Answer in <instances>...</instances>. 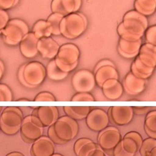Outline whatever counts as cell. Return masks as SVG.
<instances>
[{
    "label": "cell",
    "instance_id": "obj_1",
    "mask_svg": "<svg viewBox=\"0 0 156 156\" xmlns=\"http://www.w3.org/2000/svg\"><path fill=\"white\" fill-rule=\"evenodd\" d=\"M148 27L147 16L135 10H130L124 15L122 22L117 27V33L119 38L126 40L138 41L142 39Z\"/></svg>",
    "mask_w": 156,
    "mask_h": 156
},
{
    "label": "cell",
    "instance_id": "obj_2",
    "mask_svg": "<svg viewBox=\"0 0 156 156\" xmlns=\"http://www.w3.org/2000/svg\"><path fill=\"white\" fill-rule=\"evenodd\" d=\"M46 76V67L37 61L28 62L24 64L21 66L18 73V78L21 84L31 89L41 86Z\"/></svg>",
    "mask_w": 156,
    "mask_h": 156
},
{
    "label": "cell",
    "instance_id": "obj_3",
    "mask_svg": "<svg viewBox=\"0 0 156 156\" xmlns=\"http://www.w3.org/2000/svg\"><path fill=\"white\" fill-rule=\"evenodd\" d=\"M87 28V19L80 13H73L64 16L60 23V31L64 37L75 39L81 36Z\"/></svg>",
    "mask_w": 156,
    "mask_h": 156
},
{
    "label": "cell",
    "instance_id": "obj_4",
    "mask_svg": "<svg viewBox=\"0 0 156 156\" xmlns=\"http://www.w3.org/2000/svg\"><path fill=\"white\" fill-rule=\"evenodd\" d=\"M80 55V49L76 45L66 43L60 46L55 60L61 71L70 73L77 67Z\"/></svg>",
    "mask_w": 156,
    "mask_h": 156
},
{
    "label": "cell",
    "instance_id": "obj_5",
    "mask_svg": "<svg viewBox=\"0 0 156 156\" xmlns=\"http://www.w3.org/2000/svg\"><path fill=\"white\" fill-rule=\"evenodd\" d=\"M23 119V113L18 107L3 108L0 116L1 131L7 135H15L20 131Z\"/></svg>",
    "mask_w": 156,
    "mask_h": 156
},
{
    "label": "cell",
    "instance_id": "obj_6",
    "mask_svg": "<svg viewBox=\"0 0 156 156\" xmlns=\"http://www.w3.org/2000/svg\"><path fill=\"white\" fill-rule=\"evenodd\" d=\"M29 32L28 24L20 19H10L2 31L3 41L9 45H19L25 35Z\"/></svg>",
    "mask_w": 156,
    "mask_h": 156
},
{
    "label": "cell",
    "instance_id": "obj_7",
    "mask_svg": "<svg viewBox=\"0 0 156 156\" xmlns=\"http://www.w3.org/2000/svg\"><path fill=\"white\" fill-rule=\"evenodd\" d=\"M44 128L41 121L34 115H29L22 121L20 135L23 142L33 143L44 134Z\"/></svg>",
    "mask_w": 156,
    "mask_h": 156
},
{
    "label": "cell",
    "instance_id": "obj_8",
    "mask_svg": "<svg viewBox=\"0 0 156 156\" xmlns=\"http://www.w3.org/2000/svg\"><path fill=\"white\" fill-rule=\"evenodd\" d=\"M53 125L58 137L65 143L73 140L79 131V125L76 121L67 115L59 117Z\"/></svg>",
    "mask_w": 156,
    "mask_h": 156
},
{
    "label": "cell",
    "instance_id": "obj_9",
    "mask_svg": "<svg viewBox=\"0 0 156 156\" xmlns=\"http://www.w3.org/2000/svg\"><path fill=\"white\" fill-rule=\"evenodd\" d=\"M122 139L120 131L116 127L108 126L99 132L97 142L107 155L112 156L114 148Z\"/></svg>",
    "mask_w": 156,
    "mask_h": 156
},
{
    "label": "cell",
    "instance_id": "obj_10",
    "mask_svg": "<svg viewBox=\"0 0 156 156\" xmlns=\"http://www.w3.org/2000/svg\"><path fill=\"white\" fill-rule=\"evenodd\" d=\"M72 87L76 92H90L95 88L94 73L87 69H80L75 72L71 78Z\"/></svg>",
    "mask_w": 156,
    "mask_h": 156
},
{
    "label": "cell",
    "instance_id": "obj_11",
    "mask_svg": "<svg viewBox=\"0 0 156 156\" xmlns=\"http://www.w3.org/2000/svg\"><path fill=\"white\" fill-rule=\"evenodd\" d=\"M87 126L94 131H98L109 126V117L108 113L101 108H94L90 110L85 119Z\"/></svg>",
    "mask_w": 156,
    "mask_h": 156
},
{
    "label": "cell",
    "instance_id": "obj_12",
    "mask_svg": "<svg viewBox=\"0 0 156 156\" xmlns=\"http://www.w3.org/2000/svg\"><path fill=\"white\" fill-rule=\"evenodd\" d=\"M109 117L115 125L122 126L129 124L134 117L133 107L112 106L109 109Z\"/></svg>",
    "mask_w": 156,
    "mask_h": 156
},
{
    "label": "cell",
    "instance_id": "obj_13",
    "mask_svg": "<svg viewBox=\"0 0 156 156\" xmlns=\"http://www.w3.org/2000/svg\"><path fill=\"white\" fill-rule=\"evenodd\" d=\"M147 86V79H143L136 76L130 71L122 81L124 91L131 96H136L145 91Z\"/></svg>",
    "mask_w": 156,
    "mask_h": 156
},
{
    "label": "cell",
    "instance_id": "obj_14",
    "mask_svg": "<svg viewBox=\"0 0 156 156\" xmlns=\"http://www.w3.org/2000/svg\"><path fill=\"white\" fill-rule=\"evenodd\" d=\"M32 115L41 121L44 128L54 125L59 119V112L56 106H39L34 108Z\"/></svg>",
    "mask_w": 156,
    "mask_h": 156
},
{
    "label": "cell",
    "instance_id": "obj_15",
    "mask_svg": "<svg viewBox=\"0 0 156 156\" xmlns=\"http://www.w3.org/2000/svg\"><path fill=\"white\" fill-rule=\"evenodd\" d=\"M140 146L136 140L126 134L114 148L112 156H135L139 151Z\"/></svg>",
    "mask_w": 156,
    "mask_h": 156
},
{
    "label": "cell",
    "instance_id": "obj_16",
    "mask_svg": "<svg viewBox=\"0 0 156 156\" xmlns=\"http://www.w3.org/2000/svg\"><path fill=\"white\" fill-rule=\"evenodd\" d=\"M37 48L41 57L47 59H54L56 57L60 48V45L51 36L39 39Z\"/></svg>",
    "mask_w": 156,
    "mask_h": 156
},
{
    "label": "cell",
    "instance_id": "obj_17",
    "mask_svg": "<svg viewBox=\"0 0 156 156\" xmlns=\"http://www.w3.org/2000/svg\"><path fill=\"white\" fill-rule=\"evenodd\" d=\"M55 144L48 136L42 135L34 142L31 147L30 153L31 156H51L55 154Z\"/></svg>",
    "mask_w": 156,
    "mask_h": 156
},
{
    "label": "cell",
    "instance_id": "obj_18",
    "mask_svg": "<svg viewBox=\"0 0 156 156\" xmlns=\"http://www.w3.org/2000/svg\"><path fill=\"white\" fill-rule=\"evenodd\" d=\"M82 5V0H52L51 10L52 13L67 16L77 13Z\"/></svg>",
    "mask_w": 156,
    "mask_h": 156
},
{
    "label": "cell",
    "instance_id": "obj_19",
    "mask_svg": "<svg viewBox=\"0 0 156 156\" xmlns=\"http://www.w3.org/2000/svg\"><path fill=\"white\" fill-rule=\"evenodd\" d=\"M142 45V39L138 41H128L119 38L117 51L118 53L123 58L133 59L139 55Z\"/></svg>",
    "mask_w": 156,
    "mask_h": 156
},
{
    "label": "cell",
    "instance_id": "obj_20",
    "mask_svg": "<svg viewBox=\"0 0 156 156\" xmlns=\"http://www.w3.org/2000/svg\"><path fill=\"white\" fill-rule=\"evenodd\" d=\"M38 39L34 35L32 32H29L25 35L19 44V49L24 57L27 59H32L37 56L38 54L37 44Z\"/></svg>",
    "mask_w": 156,
    "mask_h": 156
},
{
    "label": "cell",
    "instance_id": "obj_21",
    "mask_svg": "<svg viewBox=\"0 0 156 156\" xmlns=\"http://www.w3.org/2000/svg\"><path fill=\"white\" fill-rule=\"evenodd\" d=\"M101 89L103 95L109 100L119 99L124 92L122 84H121L119 79L115 78L106 80L103 84Z\"/></svg>",
    "mask_w": 156,
    "mask_h": 156
},
{
    "label": "cell",
    "instance_id": "obj_22",
    "mask_svg": "<svg viewBox=\"0 0 156 156\" xmlns=\"http://www.w3.org/2000/svg\"><path fill=\"white\" fill-rule=\"evenodd\" d=\"M136 58L145 65L152 69L156 68V47L149 43L142 44L139 55Z\"/></svg>",
    "mask_w": 156,
    "mask_h": 156
},
{
    "label": "cell",
    "instance_id": "obj_23",
    "mask_svg": "<svg viewBox=\"0 0 156 156\" xmlns=\"http://www.w3.org/2000/svg\"><path fill=\"white\" fill-rule=\"evenodd\" d=\"M94 77H95L96 83L100 88L102 87L103 83L108 79L115 78L119 79V72L117 71L115 66H101L97 69H94Z\"/></svg>",
    "mask_w": 156,
    "mask_h": 156
},
{
    "label": "cell",
    "instance_id": "obj_24",
    "mask_svg": "<svg viewBox=\"0 0 156 156\" xmlns=\"http://www.w3.org/2000/svg\"><path fill=\"white\" fill-rule=\"evenodd\" d=\"M97 142L88 138H80L75 142L73 151L76 156H89L96 148H98Z\"/></svg>",
    "mask_w": 156,
    "mask_h": 156
},
{
    "label": "cell",
    "instance_id": "obj_25",
    "mask_svg": "<svg viewBox=\"0 0 156 156\" xmlns=\"http://www.w3.org/2000/svg\"><path fill=\"white\" fill-rule=\"evenodd\" d=\"M154 69L150 68L141 63L137 58H135L131 65V72L136 76L143 79H148L152 75Z\"/></svg>",
    "mask_w": 156,
    "mask_h": 156
},
{
    "label": "cell",
    "instance_id": "obj_26",
    "mask_svg": "<svg viewBox=\"0 0 156 156\" xmlns=\"http://www.w3.org/2000/svg\"><path fill=\"white\" fill-rule=\"evenodd\" d=\"M134 9L143 16H151L156 11V0H135Z\"/></svg>",
    "mask_w": 156,
    "mask_h": 156
},
{
    "label": "cell",
    "instance_id": "obj_27",
    "mask_svg": "<svg viewBox=\"0 0 156 156\" xmlns=\"http://www.w3.org/2000/svg\"><path fill=\"white\" fill-rule=\"evenodd\" d=\"M46 74L48 78L53 81H62L68 76V72L61 71L57 66L55 59H51L46 66Z\"/></svg>",
    "mask_w": 156,
    "mask_h": 156
},
{
    "label": "cell",
    "instance_id": "obj_28",
    "mask_svg": "<svg viewBox=\"0 0 156 156\" xmlns=\"http://www.w3.org/2000/svg\"><path fill=\"white\" fill-rule=\"evenodd\" d=\"M64 111L67 116L76 121L83 120L90 112V108L89 106H64Z\"/></svg>",
    "mask_w": 156,
    "mask_h": 156
},
{
    "label": "cell",
    "instance_id": "obj_29",
    "mask_svg": "<svg viewBox=\"0 0 156 156\" xmlns=\"http://www.w3.org/2000/svg\"><path fill=\"white\" fill-rule=\"evenodd\" d=\"M32 32L37 39L44 37H51L52 36L50 32L48 25L46 20H38L34 24L32 28Z\"/></svg>",
    "mask_w": 156,
    "mask_h": 156
},
{
    "label": "cell",
    "instance_id": "obj_30",
    "mask_svg": "<svg viewBox=\"0 0 156 156\" xmlns=\"http://www.w3.org/2000/svg\"><path fill=\"white\" fill-rule=\"evenodd\" d=\"M64 16L57 13H52L48 18L47 19V23L48 25L50 32L52 36H60L61 31H60V23L61 19Z\"/></svg>",
    "mask_w": 156,
    "mask_h": 156
},
{
    "label": "cell",
    "instance_id": "obj_31",
    "mask_svg": "<svg viewBox=\"0 0 156 156\" xmlns=\"http://www.w3.org/2000/svg\"><path fill=\"white\" fill-rule=\"evenodd\" d=\"M156 147V139L148 137L142 141V143L139 148V154L141 156H148L153 148Z\"/></svg>",
    "mask_w": 156,
    "mask_h": 156
},
{
    "label": "cell",
    "instance_id": "obj_32",
    "mask_svg": "<svg viewBox=\"0 0 156 156\" xmlns=\"http://www.w3.org/2000/svg\"><path fill=\"white\" fill-rule=\"evenodd\" d=\"M144 127L156 132V110L149 111L145 116Z\"/></svg>",
    "mask_w": 156,
    "mask_h": 156
},
{
    "label": "cell",
    "instance_id": "obj_33",
    "mask_svg": "<svg viewBox=\"0 0 156 156\" xmlns=\"http://www.w3.org/2000/svg\"><path fill=\"white\" fill-rule=\"evenodd\" d=\"M13 99L12 92L7 85L0 83V101H11Z\"/></svg>",
    "mask_w": 156,
    "mask_h": 156
},
{
    "label": "cell",
    "instance_id": "obj_34",
    "mask_svg": "<svg viewBox=\"0 0 156 156\" xmlns=\"http://www.w3.org/2000/svg\"><path fill=\"white\" fill-rule=\"evenodd\" d=\"M144 36L146 43H149L156 47V25L148 27Z\"/></svg>",
    "mask_w": 156,
    "mask_h": 156
},
{
    "label": "cell",
    "instance_id": "obj_35",
    "mask_svg": "<svg viewBox=\"0 0 156 156\" xmlns=\"http://www.w3.org/2000/svg\"><path fill=\"white\" fill-rule=\"evenodd\" d=\"M72 101H94L95 98L90 92H76L71 98Z\"/></svg>",
    "mask_w": 156,
    "mask_h": 156
},
{
    "label": "cell",
    "instance_id": "obj_36",
    "mask_svg": "<svg viewBox=\"0 0 156 156\" xmlns=\"http://www.w3.org/2000/svg\"><path fill=\"white\" fill-rule=\"evenodd\" d=\"M34 101H55L56 98L55 95L49 92H39L34 98Z\"/></svg>",
    "mask_w": 156,
    "mask_h": 156
},
{
    "label": "cell",
    "instance_id": "obj_37",
    "mask_svg": "<svg viewBox=\"0 0 156 156\" xmlns=\"http://www.w3.org/2000/svg\"><path fill=\"white\" fill-rule=\"evenodd\" d=\"M9 20V16L6 10L0 9V35L2 34V31L5 28Z\"/></svg>",
    "mask_w": 156,
    "mask_h": 156
},
{
    "label": "cell",
    "instance_id": "obj_38",
    "mask_svg": "<svg viewBox=\"0 0 156 156\" xmlns=\"http://www.w3.org/2000/svg\"><path fill=\"white\" fill-rule=\"evenodd\" d=\"M48 136L49 137V139L52 141L56 145H64L66 144L65 142H63L62 140L59 139L58 137V135H56L55 131V128H54V125H51L50 127H48Z\"/></svg>",
    "mask_w": 156,
    "mask_h": 156
},
{
    "label": "cell",
    "instance_id": "obj_39",
    "mask_svg": "<svg viewBox=\"0 0 156 156\" xmlns=\"http://www.w3.org/2000/svg\"><path fill=\"white\" fill-rule=\"evenodd\" d=\"M19 0H0V9L8 10L13 8L19 3Z\"/></svg>",
    "mask_w": 156,
    "mask_h": 156
},
{
    "label": "cell",
    "instance_id": "obj_40",
    "mask_svg": "<svg viewBox=\"0 0 156 156\" xmlns=\"http://www.w3.org/2000/svg\"><path fill=\"white\" fill-rule=\"evenodd\" d=\"M133 109L134 114L137 115V116H142V115L147 114L149 112L150 108L143 106H134L133 107Z\"/></svg>",
    "mask_w": 156,
    "mask_h": 156
},
{
    "label": "cell",
    "instance_id": "obj_41",
    "mask_svg": "<svg viewBox=\"0 0 156 156\" xmlns=\"http://www.w3.org/2000/svg\"><path fill=\"white\" fill-rule=\"evenodd\" d=\"M126 135L129 136H131L132 138H133V139L137 142V143L139 144V146H141V145H142V141H143V139H142V135H141L139 132H137V131H129V132L126 133Z\"/></svg>",
    "mask_w": 156,
    "mask_h": 156
},
{
    "label": "cell",
    "instance_id": "obj_42",
    "mask_svg": "<svg viewBox=\"0 0 156 156\" xmlns=\"http://www.w3.org/2000/svg\"><path fill=\"white\" fill-rule=\"evenodd\" d=\"M107 65H109V66H115V64H114V63H112V61H110V60H109V59H103V60H101V61H100L98 63H97V66H96L95 68H94V69H98V68L101 67V66H107Z\"/></svg>",
    "mask_w": 156,
    "mask_h": 156
},
{
    "label": "cell",
    "instance_id": "obj_43",
    "mask_svg": "<svg viewBox=\"0 0 156 156\" xmlns=\"http://www.w3.org/2000/svg\"><path fill=\"white\" fill-rule=\"evenodd\" d=\"M89 156H106V154L99 145L98 148H96Z\"/></svg>",
    "mask_w": 156,
    "mask_h": 156
},
{
    "label": "cell",
    "instance_id": "obj_44",
    "mask_svg": "<svg viewBox=\"0 0 156 156\" xmlns=\"http://www.w3.org/2000/svg\"><path fill=\"white\" fill-rule=\"evenodd\" d=\"M144 129H145V133H146L147 135H148V137L151 138V139H156V132H154V131H150V130H148V128H145V127H144Z\"/></svg>",
    "mask_w": 156,
    "mask_h": 156
},
{
    "label": "cell",
    "instance_id": "obj_45",
    "mask_svg": "<svg viewBox=\"0 0 156 156\" xmlns=\"http://www.w3.org/2000/svg\"><path fill=\"white\" fill-rule=\"evenodd\" d=\"M4 74H5V66H4L3 63L0 60V81L3 77Z\"/></svg>",
    "mask_w": 156,
    "mask_h": 156
},
{
    "label": "cell",
    "instance_id": "obj_46",
    "mask_svg": "<svg viewBox=\"0 0 156 156\" xmlns=\"http://www.w3.org/2000/svg\"><path fill=\"white\" fill-rule=\"evenodd\" d=\"M24 155L22 152H19V151H12V152H10L9 154H7L5 156H22Z\"/></svg>",
    "mask_w": 156,
    "mask_h": 156
},
{
    "label": "cell",
    "instance_id": "obj_47",
    "mask_svg": "<svg viewBox=\"0 0 156 156\" xmlns=\"http://www.w3.org/2000/svg\"><path fill=\"white\" fill-rule=\"evenodd\" d=\"M148 156H156V147H154L151 152L148 154Z\"/></svg>",
    "mask_w": 156,
    "mask_h": 156
},
{
    "label": "cell",
    "instance_id": "obj_48",
    "mask_svg": "<svg viewBox=\"0 0 156 156\" xmlns=\"http://www.w3.org/2000/svg\"><path fill=\"white\" fill-rule=\"evenodd\" d=\"M17 101H28L29 100L27 99V98H20V99H18Z\"/></svg>",
    "mask_w": 156,
    "mask_h": 156
},
{
    "label": "cell",
    "instance_id": "obj_49",
    "mask_svg": "<svg viewBox=\"0 0 156 156\" xmlns=\"http://www.w3.org/2000/svg\"><path fill=\"white\" fill-rule=\"evenodd\" d=\"M51 156H64V155L61 154H60V153H55V154H52Z\"/></svg>",
    "mask_w": 156,
    "mask_h": 156
},
{
    "label": "cell",
    "instance_id": "obj_50",
    "mask_svg": "<svg viewBox=\"0 0 156 156\" xmlns=\"http://www.w3.org/2000/svg\"><path fill=\"white\" fill-rule=\"evenodd\" d=\"M3 108H2V107L0 106V114L2 113V110H3Z\"/></svg>",
    "mask_w": 156,
    "mask_h": 156
},
{
    "label": "cell",
    "instance_id": "obj_51",
    "mask_svg": "<svg viewBox=\"0 0 156 156\" xmlns=\"http://www.w3.org/2000/svg\"><path fill=\"white\" fill-rule=\"evenodd\" d=\"M0 130H1V128H0Z\"/></svg>",
    "mask_w": 156,
    "mask_h": 156
},
{
    "label": "cell",
    "instance_id": "obj_52",
    "mask_svg": "<svg viewBox=\"0 0 156 156\" xmlns=\"http://www.w3.org/2000/svg\"><path fill=\"white\" fill-rule=\"evenodd\" d=\"M22 156H25V155H22Z\"/></svg>",
    "mask_w": 156,
    "mask_h": 156
}]
</instances>
